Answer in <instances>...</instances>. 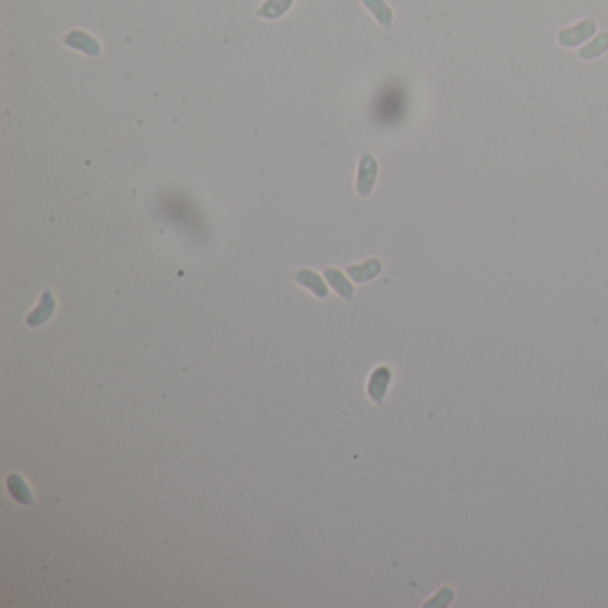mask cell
Returning a JSON list of instances; mask_svg holds the SVG:
<instances>
[{
  "instance_id": "7a4b0ae2",
  "label": "cell",
  "mask_w": 608,
  "mask_h": 608,
  "mask_svg": "<svg viewBox=\"0 0 608 608\" xmlns=\"http://www.w3.org/2000/svg\"><path fill=\"white\" fill-rule=\"evenodd\" d=\"M66 46L74 48V51L82 52V54L89 56V58H96V56L102 54V46L101 43L96 41L91 34L84 31H72L63 38Z\"/></svg>"
},
{
  "instance_id": "7c38bea8",
  "label": "cell",
  "mask_w": 608,
  "mask_h": 608,
  "mask_svg": "<svg viewBox=\"0 0 608 608\" xmlns=\"http://www.w3.org/2000/svg\"><path fill=\"white\" fill-rule=\"evenodd\" d=\"M608 51V34L604 32V34H600L596 39H594L593 43H589L587 46H583V48H580V52H578V56H580L581 59H587V61H590V59L597 58V56H601L603 52Z\"/></svg>"
},
{
  "instance_id": "ba28073f",
  "label": "cell",
  "mask_w": 608,
  "mask_h": 608,
  "mask_svg": "<svg viewBox=\"0 0 608 608\" xmlns=\"http://www.w3.org/2000/svg\"><path fill=\"white\" fill-rule=\"evenodd\" d=\"M325 277H327L328 284L335 289V293H337L339 297L344 298V300H351V298H354V285L350 284V280H348L341 271L335 270V268H327V270H325Z\"/></svg>"
},
{
  "instance_id": "8fae6325",
  "label": "cell",
  "mask_w": 608,
  "mask_h": 608,
  "mask_svg": "<svg viewBox=\"0 0 608 608\" xmlns=\"http://www.w3.org/2000/svg\"><path fill=\"white\" fill-rule=\"evenodd\" d=\"M8 487H9V493H11V496L15 498L16 501H20V503L23 505L32 503V494L31 491H29L27 484L22 480V477H18V474H11V477L8 478Z\"/></svg>"
},
{
  "instance_id": "6da1fadb",
  "label": "cell",
  "mask_w": 608,
  "mask_h": 608,
  "mask_svg": "<svg viewBox=\"0 0 608 608\" xmlns=\"http://www.w3.org/2000/svg\"><path fill=\"white\" fill-rule=\"evenodd\" d=\"M378 175V162L371 154L362 155L361 162H358V174H357V193L361 197H368L371 195L377 182Z\"/></svg>"
},
{
  "instance_id": "8992f818",
  "label": "cell",
  "mask_w": 608,
  "mask_h": 608,
  "mask_svg": "<svg viewBox=\"0 0 608 608\" xmlns=\"http://www.w3.org/2000/svg\"><path fill=\"white\" fill-rule=\"evenodd\" d=\"M380 271H382V262L378 261V259H370V261L362 262V264L350 266V268L347 270V273L350 275L355 282L361 284V282H368L371 280V278H375Z\"/></svg>"
},
{
  "instance_id": "3957f363",
  "label": "cell",
  "mask_w": 608,
  "mask_h": 608,
  "mask_svg": "<svg viewBox=\"0 0 608 608\" xmlns=\"http://www.w3.org/2000/svg\"><path fill=\"white\" fill-rule=\"evenodd\" d=\"M596 32V22L594 20H586V22L578 23L574 27L564 29L558 32V43L564 46H576L589 39L590 36Z\"/></svg>"
},
{
  "instance_id": "277c9868",
  "label": "cell",
  "mask_w": 608,
  "mask_h": 608,
  "mask_svg": "<svg viewBox=\"0 0 608 608\" xmlns=\"http://www.w3.org/2000/svg\"><path fill=\"white\" fill-rule=\"evenodd\" d=\"M391 378H393V373H391L387 366H380L373 371L370 384H368V394H370V398L375 403H382L385 393H387L389 384H391Z\"/></svg>"
},
{
  "instance_id": "5b68a950",
  "label": "cell",
  "mask_w": 608,
  "mask_h": 608,
  "mask_svg": "<svg viewBox=\"0 0 608 608\" xmlns=\"http://www.w3.org/2000/svg\"><path fill=\"white\" fill-rule=\"evenodd\" d=\"M54 311H56L54 295H52L51 291H45L41 300H39L38 309H34V311L27 316V325L29 327H39V325L46 323V321L52 318Z\"/></svg>"
},
{
  "instance_id": "52a82bcc",
  "label": "cell",
  "mask_w": 608,
  "mask_h": 608,
  "mask_svg": "<svg viewBox=\"0 0 608 608\" xmlns=\"http://www.w3.org/2000/svg\"><path fill=\"white\" fill-rule=\"evenodd\" d=\"M297 282L300 285H304V287H307L309 291L314 295V297H318V298H327L328 297L327 285L323 284V280H321L320 275L314 273V271L300 270L297 273Z\"/></svg>"
},
{
  "instance_id": "9c48e42d",
  "label": "cell",
  "mask_w": 608,
  "mask_h": 608,
  "mask_svg": "<svg viewBox=\"0 0 608 608\" xmlns=\"http://www.w3.org/2000/svg\"><path fill=\"white\" fill-rule=\"evenodd\" d=\"M293 2L295 0H266L264 4L257 9V16L264 20H277L291 9Z\"/></svg>"
},
{
  "instance_id": "30bf717a",
  "label": "cell",
  "mask_w": 608,
  "mask_h": 608,
  "mask_svg": "<svg viewBox=\"0 0 608 608\" xmlns=\"http://www.w3.org/2000/svg\"><path fill=\"white\" fill-rule=\"evenodd\" d=\"M364 2V6H366L368 9L371 11V15L377 18V22L380 23L384 29L391 27V23H393V9L389 8V4L385 2V0H362Z\"/></svg>"
}]
</instances>
